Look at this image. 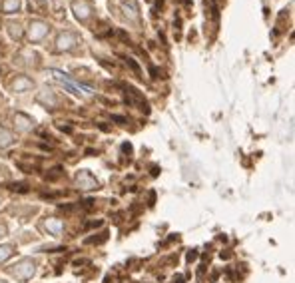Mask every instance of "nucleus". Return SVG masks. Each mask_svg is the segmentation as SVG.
<instances>
[{
  "label": "nucleus",
  "mask_w": 295,
  "mask_h": 283,
  "mask_svg": "<svg viewBox=\"0 0 295 283\" xmlns=\"http://www.w3.org/2000/svg\"><path fill=\"white\" fill-rule=\"evenodd\" d=\"M10 276H14L20 282H26L34 276V264L30 260H22V262H18L16 266L10 268Z\"/></svg>",
  "instance_id": "1"
},
{
  "label": "nucleus",
  "mask_w": 295,
  "mask_h": 283,
  "mask_svg": "<svg viewBox=\"0 0 295 283\" xmlns=\"http://www.w3.org/2000/svg\"><path fill=\"white\" fill-rule=\"evenodd\" d=\"M48 34V26L44 24V22H30V30H28V38L32 40V42H38V40H42L44 36Z\"/></svg>",
  "instance_id": "2"
},
{
  "label": "nucleus",
  "mask_w": 295,
  "mask_h": 283,
  "mask_svg": "<svg viewBox=\"0 0 295 283\" xmlns=\"http://www.w3.org/2000/svg\"><path fill=\"white\" fill-rule=\"evenodd\" d=\"M76 184H78L82 190H96V188H98V182L92 178L90 172H80V174L76 176Z\"/></svg>",
  "instance_id": "3"
},
{
  "label": "nucleus",
  "mask_w": 295,
  "mask_h": 283,
  "mask_svg": "<svg viewBox=\"0 0 295 283\" xmlns=\"http://www.w3.org/2000/svg\"><path fill=\"white\" fill-rule=\"evenodd\" d=\"M74 44H76V36H74V34H70V32L60 34V36H58V40H56V48H58V50H72V48H74Z\"/></svg>",
  "instance_id": "4"
},
{
  "label": "nucleus",
  "mask_w": 295,
  "mask_h": 283,
  "mask_svg": "<svg viewBox=\"0 0 295 283\" xmlns=\"http://www.w3.org/2000/svg\"><path fill=\"white\" fill-rule=\"evenodd\" d=\"M74 12H76V16H78L80 20H86V18L90 16L92 8H90V4H88L86 0H80V2H74Z\"/></svg>",
  "instance_id": "5"
},
{
  "label": "nucleus",
  "mask_w": 295,
  "mask_h": 283,
  "mask_svg": "<svg viewBox=\"0 0 295 283\" xmlns=\"http://www.w3.org/2000/svg\"><path fill=\"white\" fill-rule=\"evenodd\" d=\"M46 230L52 234V236H60L62 234V230H64V224L60 222V220H54V218H50V220H46Z\"/></svg>",
  "instance_id": "6"
},
{
  "label": "nucleus",
  "mask_w": 295,
  "mask_h": 283,
  "mask_svg": "<svg viewBox=\"0 0 295 283\" xmlns=\"http://www.w3.org/2000/svg\"><path fill=\"white\" fill-rule=\"evenodd\" d=\"M28 88H32V80H28V78H16L12 82V90L14 92H26Z\"/></svg>",
  "instance_id": "7"
},
{
  "label": "nucleus",
  "mask_w": 295,
  "mask_h": 283,
  "mask_svg": "<svg viewBox=\"0 0 295 283\" xmlns=\"http://www.w3.org/2000/svg\"><path fill=\"white\" fill-rule=\"evenodd\" d=\"M14 124H18V130H28V128H32V120L30 118H26V116H22V114H18V116H14Z\"/></svg>",
  "instance_id": "8"
},
{
  "label": "nucleus",
  "mask_w": 295,
  "mask_h": 283,
  "mask_svg": "<svg viewBox=\"0 0 295 283\" xmlns=\"http://www.w3.org/2000/svg\"><path fill=\"white\" fill-rule=\"evenodd\" d=\"M18 6H20V0H4L2 2V12L4 14H12V12L18 10Z\"/></svg>",
  "instance_id": "9"
},
{
  "label": "nucleus",
  "mask_w": 295,
  "mask_h": 283,
  "mask_svg": "<svg viewBox=\"0 0 295 283\" xmlns=\"http://www.w3.org/2000/svg\"><path fill=\"white\" fill-rule=\"evenodd\" d=\"M12 144V134L6 128H0V148H6Z\"/></svg>",
  "instance_id": "10"
},
{
  "label": "nucleus",
  "mask_w": 295,
  "mask_h": 283,
  "mask_svg": "<svg viewBox=\"0 0 295 283\" xmlns=\"http://www.w3.org/2000/svg\"><path fill=\"white\" fill-rule=\"evenodd\" d=\"M12 254H14V248L12 246H0V264L6 262Z\"/></svg>",
  "instance_id": "11"
},
{
  "label": "nucleus",
  "mask_w": 295,
  "mask_h": 283,
  "mask_svg": "<svg viewBox=\"0 0 295 283\" xmlns=\"http://www.w3.org/2000/svg\"><path fill=\"white\" fill-rule=\"evenodd\" d=\"M8 28H10V36H12V38H20V36H22V30H20L18 24H10Z\"/></svg>",
  "instance_id": "12"
},
{
  "label": "nucleus",
  "mask_w": 295,
  "mask_h": 283,
  "mask_svg": "<svg viewBox=\"0 0 295 283\" xmlns=\"http://www.w3.org/2000/svg\"><path fill=\"white\" fill-rule=\"evenodd\" d=\"M6 236V228L4 226H0V238H4Z\"/></svg>",
  "instance_id": "13"
}]
</instances>
